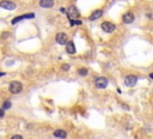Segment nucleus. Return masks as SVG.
<instances>
[{
	"mask_svg": "<svg viewBox=\"0 0 153 139\" xmlns=\"http://www.w3.org/2000/svg\"><path fill=\"white\" fill-rule=\"evenodd\" d=\"M100 28H102V30L105 31V33H108V34L114 33L115 29H116L115 24H113L111 22H103V23H102V25H100Z\"/></svg>",
	"mask_w": 153,
	"mask_h": 139,
	"instance_id": "obj_4",
	"label": "nucleus"
},
{
	"mask_svg": "<svg viewBox=\"0 0 153 139\" xmlns=\"http://www.w3.org/2000/svg\"><path fill=\"white\" fill-rule=\"evenodd\" d=\"M5 117V111L0 108V119H4Z\"/></svg>",
	"mask_w": 153,
	"mask_h": 139,
	"instance_id": "obj_20",
	"label": "nucleus"
},
{
	"mask_svg": "<svg viewBox=\"0 0 153 139\" xmlns=\"http://www.w3.org/2000/svg\"><path fill=\"white\" fill-rule=\"evenodd\" d=\"M55 41H56V43H59L61 46H65L68 41V37L65 33H57L55 36Z\"/></svg>",
	"mask_w": 153,
	"mask_h": 139,
	"instance_id": "obj_6",
	"label": "nucleus"
},
{
	"mask_svg": "<svg viewBox=\"0 0 153 139\" xmlns=\"http://www.w3.org/2000/svg\"><path fill=\"white\" fill-rule=\"evenodd\" d=\"M35 18V15L34 13H26V15H22V16H18V17H15L12 21H11V24H17L19 23L20 21H23V19H33Z\"/></svg>",
	"mask_w": 153,
	"mask_h": 139,
	"instance_id": "obj_7",
	"label": "nucleus"
},
{
	"mask_svg": "<svg viewBox=\"0 0 153 139\" xmlns=\"http://www.w3.org/2000/svg\"><path fill=\"white\" fill-rule=\"evenodd\" d=\"M55 5L54 0H39V6L42 8H52Z\"/></svg>",
	"mask_w": 153,
	"mask_h": 139,
	"instance_id": "obj_10",
	"label": "nucleus"
},
{
	"mask_svg": "<svg viewBox=\"0 0 153 139\" xmlns=\"http://www.w3.org/2000/svg\"><path fill=\"white\" fill-rule=\"evenodd\" d=\"M65 46H66V52L68 54H74L75 53V46H74L73 41H67V43Z\"/></svg>",
	"mask_w": 153,
	"mask_h": 139,
	"instance_id": "obj_11",
	"label": "nucleus"
},
{
	"mask_svg": "<svg viewBox=\"0 0 153 139\" xmlns=\"http://www.w3.org/2000/svg\"><path fill=\"white\" fill-rule=\"evenodd\" d=\"M0 8L13 11V10L17 8V4L15 1H12V0H1V1H0Z\"/></svg>",
	"mask_w": 153,
	"mask_h": 139,
	"instance_id": "obj_2",
	"label": "nucleus"
},
{
	"mask_svg": "<svg viewBox=\"0 0 153 139\" xmlns=\"http://www.w3.org/2000/svg\"><path fill=\"white\" fill-rule=\"evenodd\" d=\"M61 68H62V71H68V70L71 68V66L68 64H64L62 66H61Z\"/></svg>",
	"mask_w": 153,
	"mask_h": 139,
	"instance_id": "obj_17",
	"label": "nucleus"
},
{
	"mask_svg": "<svg viewBox=\"0 0 153 139\" xmlns=\"http://www.w3.org/2000/svg\"><path fill=\"white\" fill-rule=\"evenodd\" d=\"M134 19H135V17H134V13L133 12H127V13L123 15L122 21H123V23H126V24H130V23L134 22Z\"/></svg>",
	"mask_w": 153,
	"mask_h": 139,
	"instance_id": "obj_9",
	"label": "nucleus"
},
{
	"mask_svg": "<svg viewBox=\"0 0 153 139\" xmlns=\"http://www.w3.org/2000/svg\"><path fill=\"white\" fill-rule=\"evenodd\" d=\"M102 16H103V10H96V11L91 13L90 21H96V19H99Z\"/></svg>",
	"mask_w": 153,
	"mask_h": 139,
	"instance_id": "obj_12",
	"label": "nucleus"
},
{
	"mask_svg": "<svg viewBox=\"0 0 153 139\" xmlns=\"http://www.w3.org/2000/svg\"><path fill=\"white\" fill-rule=\"evenodd\" d=\"M138 82V77L134 74H128L125 77V84L127 86H134Z\"/></svg>",
	"mask_w": 153,
	"mask_h": 139,
	"instance_id": "obj_8",
	"label": "nucleus"
},
{
	"mask_svg": "<svg viewBox=\"0 0 153 139\" xmlns=\"http://www.w3.org/2000/svg\"><path fill=\"white\" fill-rule=\"evenodd\" d=\"M87 73H89L87 68H80V70H79V74H80V76L85 77V76H87Z\"/></svg>",
	"mask_w": 153,
	"mask_h": 139,
	"instance_id": "obj_15",
	"label": "nucleus"
},
{
	"mask_svg": "<svg viewBox=\"0 0 153 139\" xmlns=\"http://www.w3.org/2000/svg\"><path fill=\"white\" fill-rule=\"evenodd\" d=\"M3 76H6V73L5 72H0V77H3Z\"/></svg>",
	"mask_w": 153,
	"mask_h": 139,
	"instance_id": "obj_21",
	"label": "nucleus"
},
{
	"mask_svg": "<svg viewBox=\"0 0 153 139\" xmlns=\"http://www.w3.org/2000/svg\"><path fill=\"white\" fill-rule=\"evenodd\" d=\"M11 108H12V103H11V101L6 100V101H4V102H3L1 109H4L5 112H6V111H8V109H11Z\"/></svg>",
	"mask_w": 153,
	"mask_h": 139,
	"instance_id": "obj_14",
	"label": "nucleus"
},
{
	"mask_svg": "<svg viewBox=\"0 0 153 139\" xmlns=\"http://www.w3.org/2000/svg\"><path fill=\"white\" fill-rule=\"evenodd\" d=\"M67 16H68L69 19H75L80 16V13L78 11V8L74 5H72V6H69L68 10H67Z\"/></svg>",
	"mask_w": 153,
	"mask_h": 139,
	"instance_id": "obj_5",
	"label": "nucleus"
},
{
	"mask_svg": "<svg viewBox=\"0 0 153 139\" xmlns=\"http://www.w3.org/2000/svg\"><path fill=\"white\" fill-rule=\"evenodd\" d=\"M150 77H151V78L153 79V73H151V74H150Z\"/></svg>",
	"mask_w": 153,
	"mask_h": 139,
	"instance_id": "obj_22",
	"label": "nucleus"
},
{
	"mask_svg": "<svg viewBox=\"0 0 153 139\" xmlns=\"http://www.w3.org/2000/svg\"><path fill=\"white\" fill-rule=\"evenodd\" d=\"M8 91L12 95H18L23 91V84L18 81H12L8 85Z\"/></svg>",
	"mask_w": 153,
	"mask_h": 139,
	"instance_id": "obj_1",
	"label": "nucleus"
},
{
	"mask_svg": "<svg viewBox=\"0 0 153 139\" xmlns=\"http://www.w3.org/2000/svg\"><path fill=\"white\" fill-rule=\"evenodd\" d=\"M11 139H23V136L22 134H13L11 137Z\"/></svg>",
	"mask_w": 153,
	"mask_h": 139,
	"instance_id": "obj_18",
	"label": "nucleus"
},
{
	"mask_svg": "<svg viewBox=\"0 0 153 139\" xmlns=\"http://www.w3.org/2000/svg\"><path fill=\"white\" fill-rule=\"evenodd\" d=\"M71 21V25H80L81 24V21H79V19H69Z\"/></svg>",
	"mask_w": 153,
	"mask_h": 139,
	"instance_id": "obj_16",
	"label": "nucleus"
},
{
	"mask_svg": "<svg viewBox=\"0 0 153 139\" xmlns=\"http://www.w3.org/2000/svg\"><path fill=\"white\" fill-rule=\"evenodd\" d=\"M108 84H109V81L105 77H98L95 79V85L98 89H105L108 86Z\"/></svg>",
	"mask_w": 153,
	"mask_h": 139,
	"instance_id": "obj_3",
	"label": "nucleus"
},
{
	"mask_svg": "<svg viewBox=\"0 0 153 139\" xmlns=\"http://www.w3.org/2000/svg\"><path fill=\"white\" fill-rule=\"evenodd\" d=\"M54 137L60 138V139H65V138H67V132L64 130H56V131H54Z\"/></svg>",
	"mask_w": 153,
	"mask_h": 139,
	"instance_id": "obj_13",
	"label": "nucleus"
},
{
	"mask_svg": "<svg viewBox=\"0 0 153 139\" xmlns=\"http://www.w3.org/2000/svg\"><path fill=\"white\" fill-rule=\"evenodd\" d=\"M8 37H10V33L5 31V33L1 34V38H8Z\"/></svg>",
	"mask_w": 153,
	"mask_h": 139,
	"instance_id": "obj_19",
	"label": "nucleus"
}]
</instances>
